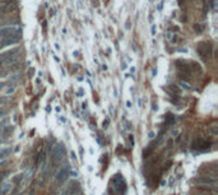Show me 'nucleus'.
<instances>
[{
	"instance_id": "nucleus-6",
	"label": "nucleus",
	"mask_w": 218,
	"mask_h": 195,
	"mask_svg": "<svg viewBox=\"0 0 218 195\" xmlns=\"http://www.w3.org/2000/svg\"><path fill=\"white\" fill-rule=\"evenodd\" d=\"M194 181L199 182V184H204V185H212V186H217V177L213 176V177H198Z\"/></svg>"
},
{
	"instance_id": "nucleus-15",
	"label": "nucleus",
	"mask_w": 218,
	"mask_h": 195,
	"mask_svg": "<svg viewBox=\"0 0 218 195\" xmlns=\"http://www.w3.org/2000/svg\"><path fill=\"white\" fill-rule=\"evenodd\" d=\"M149 138H151V139L154 138V134H153V133H149Z\"/></svg>"
},
{
	"instance_id": "nucleus-7",
	"label": "nucleus",
	"mask_w": 218,
	"mask_h": 195,
	"mask_svg": "<svg viewBox=\"0 0 218 195\" xmlns=\"http://www.w3.org/2000/svg\"><path fill=\"white\" fill-rule=\"evenodd\" d=\"M15 91H17V83L6 84V86L4 87V96L5 97H10L12 95H14Z\"/></svg>"
},
{
	"instance_id": "nucleus-16",
	"label": "nucleus",
	"mask_w": 218,
	"mask_h": 195,
	"mask_svg": "<svg viewBox=\"0 0 218 195\" xmlns=\"http://www.w3.org/2000/svg\"><path fill=\"white\" fill-rule=\"evenodd\" d=\"M200 195H211V193H204V194H200ZM214 195V194H213Z\"/></svg>"
},
{
	"instance_id": "nucleus-1",
	"label": "nucleus",
	"mask_w": 218,
	"mask_h": 195,
	"mask_svg": "<svg viewBox=\"0 0 218 195\" xmlns=\"http://www.w3.org/2000/svg\"><path fill=\"white\" fill-rule=\"evenodd\" d=\"M19 53H21L19 47L10 49V50H6V51L0 54V68L12 66L13 64H15L17 61H18Z\"/></svg>"
},
{
	"instance_id": "nucleus-8",
	"label": "nucleus",
	"mask_w": 218,
	"mask_h": 195,
	"mask_svg": "<svg viewBox=\"0 0 218 195\" xmlns=\"http://www.w3.org/2000/svg\"><path fill=\"white\" fill-rule=\"evenodd\" d=\"M207 147H209V144L207 142H204L203 139H200V138L196 139L193 144V148H198V149H205Z\"/></svg>"
},
{
	"instance_id": "nucleus-12",
	"label": "nucleus",
	"mask_w": 218,
	"mask_h": 195,
	"mask_svg": "<svg viewBox=\"0 0 218 195\" xmlns=\"http://www.w3.org/2000/svg\"><path fill=\"white\" fill-rule=\"evenodd\" d=\"M5 98L4 97H2V98H0V107H2V106H4V103H5Z\"/></svg>"
},
{
	"instance_id": "nucleus-14",
	"label": "nucleus",
	"mask_w": 218,
	"mask_h": 195,
	"mask_svg": "<svg viewBox=\"0 0 218 195\" xmlns=\"http://www.w3.org/2000/svg\"><path fill=\"white\" fill-rule=\"evenodd\" d=\"M5 115V111H4V110H0V117H3Z\"/></svg>"
},
{
	"instance_id": "nucleus-13",
	"label": "nucleus",
	"mask_w": 218,
	"mask_h": 195,
	"mask_svg": "<svg viewBox=\"0 0 218 195\" xmlns=\"http://www.w3.org/2000/svg\"><path fill=\"white\" fill-rule=\"evenodd\" d=\"M5 86H6V84H5L4 82H0V89H3V88H4Z\"/></svg>"
},
{
	"instance_id": "nucleus-10",
	"label": "nucleus",
	"mask_w": 218,
	"mask_h": 195,
	"mask_svg": "<svg viewBox=\"0 0 218 195\" xmlns=\"http://www.w3.org/2000/svg\"><path fill=\"white\" fill-rule=\"evenodd\" d=\"M12 152L10 148H0V158H3V157H6L8 154H9Z\"/></svg>"
},
{
	"instance_id": "nucleus-5",
	"label": "nucleus",
	"mask_w": 218,
	"mask_h": 195,
	"mask_svg": "<svg viewBox=\"0 0 218 195\" xmlns=\"http://www.w3.org/2000/svg\"><path fill=\"white\" fill-rule=\"evenodd\" d=\"M13 2L12 0H3V2H0V14H5L8 12H10L13 9Z\"/></svg>"
},
{
	"instance_id": "nucleus-9",
	"label": "nucleus",
	"mask_w": 218,
	"mask_h": 195,
	"mask_svg": "<svg viewBox=\"0 0 218 195\" xmlns=\"http://www.w3.org/2000/svg\"><path fill=\"white\" fill-rule=\"evenodd\" d=\"M12 190V185H5L3 188H0V194L2 195H6L8 193H10Z\"/></svg>"
},
{
	"instance_id": "nucleus-4",
	"label": "nucleus",
	"mask_w": 218,
	"mask_h": 195,
	"mask_svg": "<svg viewBox=\"0 0 218 195\" xmlns=\"http://www.w3.org/2000/svg\"><path fill=\"white\" fill-rule=\"evenodd\" d=\"M64 154H65V152H64V147H63V146H57V147H55L54 152H52V161H54V162H55L56 165L60 163V161L63 159Z\"/></svg>"
},
{
	"instance_id": "nucleus-3",
	"label": "nucleus",
	"mask_w": 218,
	"mask_h": 195,
	"mask_svg": "<svg viewBox=\"0 0 218 195\" xmlns=\"http://www.w3.org/2000/svg\"><path fill=\"white\" fill-rule=\"evenodd\" d=\"M69 166H64L61 170H59L57 171V174H56V176H55V180H56V182L59 184V185H63L65 181H66V179L69 177Z\"/></svg>"
},
{
	"instance_id": "nucleus-11",
	"label": "nucleus",
	"mask_w": 218,
	"mask_h": 195,
	"mask_svg": "<svg viewBox=\"0 0 218 195\" xmlns=\"http://www.w3.org/2000/svg\"><path fill=\"white\" fill-rule=\"evenodd\" d=\"M8 175H9V171H8V170H6V171H4V172L0 174V181H2L3 179H5V176H8Z\"/></svg>"
},
{
	"instance_id": "nucleus-2",
	"label": "nucleus",
	"mask_w": 218,
	"mask_h": 195,
	"mask_svg": "<svg viewBox=\"0 0 218 195\" xmlns=\"http://www.w3.org/2000/svg\"><path fill=\"white\" fill-rule=\"evenodd\" d=\"M22 36H21V32L18 33H13V35H9L4 37L3 40H0V50L3 49H6V47H10V46H14L17 44H19Z\"/></svg>"
}]
</instances>
